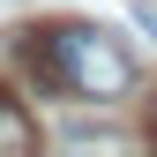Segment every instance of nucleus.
<instances>
[{"label":"nucleus","mask_w":157,"mask_h":157,"mask_svg":"<svg viewBox=\"0 0 157 157\" xmlns=\"http://www.w3.org/2000/svg\"><path fill=\"white\" fill-rule=\"evenodd\" d=\"M15 60L37 90L52 97H82V105H120L135 90V52L112 30L82 23V15H52V23H30L15 37Z\"/></svg>","instance_id":"1"},{"label":"nucleus","mask_w":157,"mask_h":157,"mask_svg":"<svg viewBox=\"0 0 157 157\" xmlns=\"http://www.w3.org/2000/svg\"><path fill=\"white\" fill-rule=\"evenodd\" d=\"M0 150H37V120L8 97V82H0Z\"/></svg>","instance_id":"2"},{"label":"nucleus","mask_w":157,"mask_h":157,"mask_svg":"<svg viewBox=\"0 0 157 157\" xmlns=\"http://www.w3.org/2000/svg\"><path fill=\"white\" fill-rule=\"evenodd\" d=\"M135 23L150 30V45H157V8H135Z\"/></svg>","instance_id":"3"},{"label":"nucleus","mask_w":157,"mask_h":157,"mask_svg":"<svg viewBox=\"0 0 157 157\" xmlns=\"http://www.w3.org/2000/svg\"><path fill=\"white\" fill-rule=\"evenodd\" d=\"M142 135H150V142H157V90H150V120H142Z\"/></svg>","instance_id":"4"}]
</instances>
